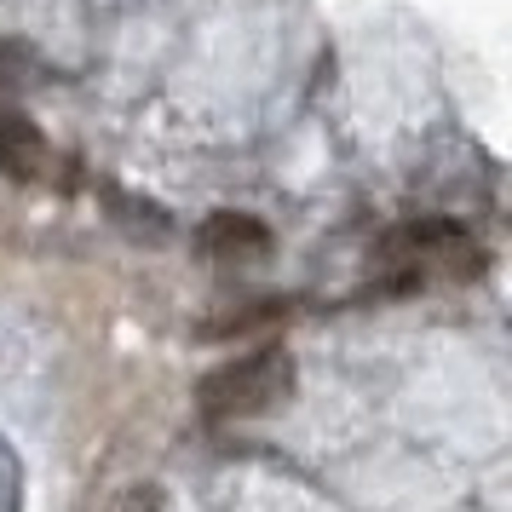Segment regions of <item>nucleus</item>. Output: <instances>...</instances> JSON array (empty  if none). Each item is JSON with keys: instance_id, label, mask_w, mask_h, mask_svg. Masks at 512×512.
<instances>
[{"instance_id": "obj_1", "label": "nucleus", "mask_w": 512, "mask_h": 512, "mask_svg": "<svg viewBox=\"0 0 512 512\" xmlns=\"http://www.w3.org/2000/svg\"><path fill=\"white\" fill-rule=\"evenodd\" d=\"M288 392H294V357L282 346H265L254 357H236L225 369H213L196 397H202L208 420H254L271 415Z\"/></svg>"}, {"instance_id": "obj_2", "label": "nucleus", "mask_w": 512, "mask_h": 512, "mask_svg": "<svg viewBox=\"0 0 512 512\" xmlns=\"http://www.w3.org/2000/svg\"><path fill=\"white\" fill-rule=\"evenodd\" d=\"M265 248H271V231L248 213H213L202 225V254L213 259H259Z\"/></svg>"}, {"instance_id": "obj_3", "label": "nucleus", "mask_w": 512, "mask_h": 512, "mask_svg": "<svg viewBox=\"0 0 512 512\" xmlns=\"http://www.w3.org/2000/svg\"><path fill=\"white\" fill-rule=\"evenodd\" d=\"M47 167V144L35 133V121L18 110H0V173L6 179H35Z\"/></svg>"}]
</instances>
